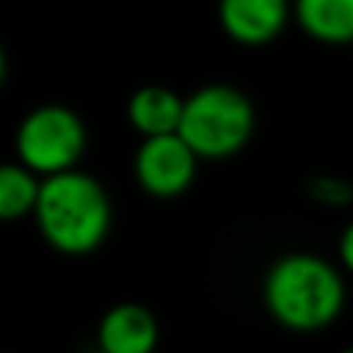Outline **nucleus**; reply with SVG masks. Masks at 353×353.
Returning a JSON list of instances; mask_svg holds the SVG:
<instances>
[{
	"label": "nucleus",
	"mask_w": 353,
	"mask_h": 353,
	"mask_svg": "<svg viewBox=\"0 0 353 353\" xmlns=\"http://www.w3.org/2000/svg\"><path fill=\"white\" fill-rule=\"evenodd\" d=\"M270 317L290 331H320L331 325L345 306L342 273L314 254L279 256L262 284Z\"/></svg>",
	"instance_id": "2"
},
{
	"label": "nucleus",
	"mask_w": 353,
	"mask_h": 353,
	"mask_svg": "<svg viewBox=\"0 0 353 353\" xmlns=\"http://www.w3.org/2000/svg\"><path fill=\"white\" fill-rule=\"evenodd\" d=\"M33 218L47 245L66 256H83L105 243L113 212L102 182L72 168L39 179Z\"/></svg>",
	"instance_id": "1"
},
{
	"label": "nucleus",
	"mask_w": 353,
	"mask_h": 353,
	"mask_svg": "<svg viewBox=\"0 0 353 353\" xmlns=\"http://www.w3.org/2000/svg\"><path fill=\"white\" fill-rule=\"evenodd\" d=\"M39 196V176L19 163H0V221H19L33 215Z\"/></svg>",
	"instance_id": "10"
},
{
	"label": "nucleus",
	"mask_w": 353,
	"mask_h": 353,
	"mask_svg": "<svg viewBox=\"0 0 353 353\" xmlns=\"http://www.w3.org/2000/svg\"><path fill=\"white\" fill-rule=\"evenodd\" d=\"M345 353H353V347H347V350H345Z\"/></svg>",
	"instance_id": "14"
},
{
	"label": "nucleus",
	"mask_w": 353,
	"mask_h": 353,
	"mask_svg": "<svg viewBox=\"0 0 353 353\" xmlns=\"http://www.w3.org/2000/svg\"><path fill=\"white\" fill-rule=\"evenodd\" d=\"M350 47H353V44H350Z\"/></svg>",
	"instance_id": "15"
},
{
	"label": "nucleus",
	"mask_w": 353,
	"mask_h": 353,
	"mask_svg": "<svg viewBox=\"0 0 353 353\" xmlns=\"http://www.w3.org/2000/svg\"><path fill=\"white\" fill-rule=\"evenodd\" d=\"M339 259H342L345 270L353 273V221L345 226V232L339 237Z\"/></svg>",
	"instance_id": "12"
},
{
	"label": "nucleus",
	"mask_w": 353,
	"mask_h": 353,
	"mask_svg": "<svg viewBox=\"0 0 353 353\" xmlns=\"http://www.w3.org/2000/svg\"><path fill=\"white\" fill-rule=\"evenodd\" d=\"M292 0H218L223 33L243 47L270 44L290 22Z\"/></svg>",
	"instance_id": "6"
},
{
	"label": "nucleus",
	"mask_w": 353,
	"mask_h": 353,
	"mask_svg": "<svg viewBox=\"0 0 353 353\" xmlns=\"http://www.w3.org/2000/svg\"><path fill=\"white\" fill-rule=\"evenodd\" d=\"M6 72H8V61H6V50L0 47V85H3V80H6Z\"/></svg>",
	"instance_id": "13"
},
{
	"label": "nucleus",
	"mask_w": 353,
	"mask_h": 353,
	"mask_svg": "<svg viewBox=\"0 0 353 353\" xmlns=\"http://www.w3.org/2000/svg\"><path fill=\"white\" fill-rule=\"evenodd\" d=\"M254 124V105L240 88L210 83L182 99L176 135L196 160H226L251 141Z\"/></svg>",
	"instance_id": "3"
},
{
	"label": "nucleus",
	"mask_w": 353,
	"mask_h": 353,
	"mask_svg": "<svg viewBox=\"0 0 353 353\" xmlns=\"http://www.w3.org/2000/svg\"><path fill=\"white\" fill-rule=\"evenodd\" d=\"M182 97L165 85H141L127 102V121L143 138L171 135L179 127Z\"/></svg>",
	"instance_id": "8"
},
{
	"label": "nucleus",
	"mask_w": 353,
	"mask_h": 353,
	"mask_svg": "<svg viewBox=\"0 0 353 353\" xmlns=\"http://www.w3.org/2000/svg\"><path fill=\"white\" fill-rule=\"evenodd\" d=\"M312 196L317 201H323V204L339 207V204H347L353 199V188L345 179H339V176H314Z\"/></svg>",
	"instance_id": "11"
},
{
	"label": "nucleus",
	"mask_w": 353,
	"mask_h": 353,
	"mask_svg": "<svg viewBox=\"0 0 353 353\" xmlns=\"http://www.w3.org/2000/svg\"><path fill=\"white\" fill-rule=\"evenodd\" d=\"M196 165V154L185 146L176 132H171L141 141V146L135 149L132 174L143 193L154 199H176L190 188Z\"/></svg>",
	"instance_id": "5"
},
{
	"label": "nucleus",
	"mask_w": 353,
	"mask_h": 353,
	"mask_svg": "<svg viewBox=\"0 0 353 353\" xmlns=\"http://www.w3.org/2000/svg\"><path fill=\"white\" fill-rule=\"evenodd\" d=\"M85 124L77 116V110L50 102L39 105L25 113V119L17 127L14 149L17 163L25 165L39 179L55 176L63 171L77 168L83 152H85Z\"/></svg>",
	"instance_id": "4"
},
{
	"label": "nucleus",
	"mask_w": 353,
	"mask_h": 353,
	"mask_svg": "<svg viewBox=\"0 0 353 353\" xmlns=\"http://www.w3.org/2000/svg\"><path fill=\"white\" fill-rule=\"evenodd\" d=\"M292 17L320 44H353V0H292Z\"/></svg>",
	"instance_id": "9"
},
{
	"label": "nucleus",
	"mask_w": 353,
	"mask_h": 353,
	"mask_svg": "<svg viewBox=\"0 0 353 353\" xmlns=\"http://www.w3.org/2000/svg\"><path fill=\"white\" fill-rule=\"evenodd\" d=\"M157 320L141 303H116L108 309L97 328V353H154L157 347Z\"/></svg>",
	"instance_id": "7"
}]
</instances>
